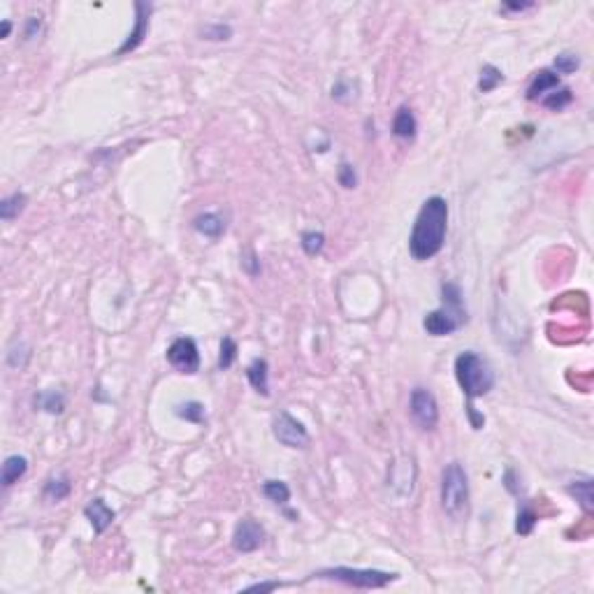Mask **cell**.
I'll return each mask as SVG.
<instances>
[{"instance_id":"1","label":"cell","mask_w":594,"mask_h":594,"mask_svg":"<svg viewBox=\"0 0 594 594\" xmlns=\"http://www.w3.org/2000/svg\"><path fill=\"white\" fill-rule=\"evenodd\" d=\"M448 232V202L441 195H432L421 204L409 237V253L414 260L425 263L444 249Z\"/></svg>"},{"instance_id":"2","label":"cell","mask_w":594,"mask_h":594,"mask_svg":"<svg viewBox=\"0 0 594 594\" xmlns=\"http://www.w3.org/2000/svg\"><path fill=\"white\" fill-rule=\"evenodd\" d=\"M467 323V309L462 302V291L455 284L441 286V307L425 314L423 327L432 337H448Z\"/></svg>"},{"instance_id":"3","label":"cell","mask_w":594,"mask_h":594,"mask_svg":"<svg viewBox=\"0 0 594 594\" xmlns=\"http://www.w3.org/2000/svg\"><path fill=\"white\" fill-rule=\"evenodd\" d=\"M455 378L467 397V404H474L476 397H483L494 388V371L490 362L476 351H462L455 357Z\"/></svg>"},{"instance_id":"4","label":"cell","mask_w":594,"mask_h":594,"mask_svg":"<svg viewBox=\"0 0 594 594\" xmlns=\"http://www.w3.org/2000/svg\"><path fill=\"white\" fill-rule=\"evenodd\" d=\"M441 508L455 522L469 515V478L460 462L446 464L441 471Z\"/></svg>"},{"instance_id":"5","label":"cell","mask_w":594,"mask_h":594,"mask_svg":"<svg viewBox=\"0 0 594 594\" xmlns=\"http://www.w3.org/2000/svg\"><path fill=\"white\" fill-rule=\"evenodd\" d=\"M314 578L321 581H337L344 585H351L357 590H378L397 581V574L392 571H378V569H353V567H332L316 571Z\"/></svg>"},{"instance_id":"6","label":"cell","mask_w":594,"mask_h":594,"mask_svg":"<svg viewBox=\"0 0 594 594\" xmlns=\"http://www.w3.org/2000/svg\"><path fill=\"white\" fill-rule=\"evenodd\" d=\"M409 411L414 423L421 428L423 432H432L439 425V404L437 397L432 395V390L428 388H414L411 390V400H409Z\"/></svg>"},{"instance_id":"7","label":"cell","mask_w":594,"mask_h":594,"mask_svg":"<svg viewBox=\"0 0 594 594\" xmlns=\"http://www.w3.org/2000/svg\"><path fill=\"white\" fill-rule=\"evenodd\" d=\"M272 434L279 444H284L286 448H307L309 446V432L307 428L293 418L288 411H279L272 421Z\"/></svg>"},{"instance_id":"8","label":"cell","mask_w":594,"mask_h":594,"mask_svg":"<svg viewBox=\"0 0 594 594\" xmlns=\"http://www.w3.org/2000/svg\"><path fill=\"white\" fill-rule=\"evenodd\" d=\"M165 355L167 362L181 374H195L200 369V351H197V344L190 337L174 339Z\"/></svg>"},{"instance_id":"9","label":"cell","mask_w":594,"mask_h":594,"mask_svg":"<svg viewBox=\"0 0 594 594\" xmlns=\"http://www.w3.org/2000/svg\"><path fill=\"white\" fill-rule=\"evenodd\" d=\"M265 543L263 524L253 517H242L232 532V548L237 553H253Z\"/></svg>"},{"instance_id":"10","label":"cell","mask_w":594,"mask_h":594,"mask_svg":"<svg viewBox=\"0 0 594 594\" xmlns=\"http://www.w3.org/2000/svg\"><path fill=\"white\" fill-rule=\"evenodd\" d=\"M151 10H154V7L147 5V3H135V12H137L135 28L131 30V35L126 37V42L117 49V56H124V54H128V51H135V49L144 42V37L149 35V17H151Z\"/></svg>"},{"instance_id":"11","label":"cell","mask_w":594,"mask_h":594,"mask_svg":"<svg viewBox=\"0 0 594 594\" xmlns=\"http://www.w3.org/2000/svg\"><path fill=\"white\" fill-rule=\"evenodd\" d=\"M84 515H86V520L91 522L95 534H103V532L114 522V517H117L114 508H110L105 499H91L86 508H84Z\"/></svg>"},{"instance_id":"12","label":"cell","mask_w":594,"mask_h":594,"mask_svg":"<svg viewBox=\"0 0 594 594\" xmlns=\"http://www.w3.org/2000/svg\"><path fill=\"white\" fill-rule=\"evenodd\" d=\"M557 86H560V74H555L553 70H539L527 88V100H541L546 93H550Z\"/></svg>"},{"instance_id":"13","label":"cell","mask_w":594,"mask_h":594,"mask_svg":"<svg viewBox=\"0 0 594 594\" xmlns=\"http://www.w3.org/2000/svg\"><path fill=\"white\" fill-rule=\"evenodd\" d=\"M246 378H249V383L253 385L256 392H260V395L268 397V395H270V367H268V360H263V357H256V360L246 367Z\"/></svg>"},{"instance_id":"14","label":"cell","mask_w":594,"mask_h":594,"mask_svg":"<svg viewBox=\"0 0 594 594\" xmlns=\"http://www.w3.org/2000/svg\"><path fill=\"white\" fill-rule=\"evenodd\" d=\"M193 227L204 237L216 239L225 232V218L216 214V211H207V214H200L193 218Z\"/></svg>"},{"instance_id":"15","label":"cell","mask_w":594,"mask_h":594,"mask_svg":"<svg viewBox=\"0 0 594 594\" xmlns=\"http://www.w3.org/2000/svg\"><path fill=\"white\" fill-rule=\"evenodd\" d=\"M416 131H418V121L414 117V112L409 107H400L392 119V135L400 137V140H414Z\"/></svg>"},{"instance_id":"16","label":"cell","mask_w":594,"mask_h":594,"mask_svg":"<svg viewBox=\"0 0 594 594\" xmlns=\"http://www.w3.org/2000/svg\"><path fill=\"white\" fill-rule=\"evenodd\" d=\"M28 471V460L24 455H10L3 462V474H0V483L5 487H12L19 478H24Z\"/></svg>"},{"instance_id":"17","label":"cell","mask_w":594,"mask_h":594,"mask_svg":"<svg viewBox=\"0 0 594 594\" xmlns=\"http://www.w3.org/2000/svg\"><path fill=\"white\" fill-rule=\"evenodd\" d=\"M567 490L571 497H576V501L581 504V508L588 515L594 513V492H592V478H581V481H574L567 485Z\"/></svg>"},{"instance_id":"18","label":"cell","mask_w":594,"mask_h":594,"mask_svg":"<svg viewBox=\"0 0 594 594\" xmlns=\"http://www.w3.org/2000/svg\"><path fill=\"white\" fill-rule=\"evenodd\" d=\"M72 490V483H70V476L67 474H56L47 478V483H44V499H51V501H63L67 494Z\"/></svg>"},{"instance_id":"19","label":"cell","mask_w":594,"mask_h":594,"mask_svg":"<svg viewBox=\"0 0 594 594\" xmlns=\"http://www.w3.org/2000/svg\"><path fill=\"white\" fill-rule=\"evenodd\" d=\"M26 204H28V197L26 193H21V190L3 197V202H0V218H3L5 223H10V220H14L26 209Z\"/></svg>"},{"instance_id":"20","label":"cell","mask_w":594,"mask_h":594,"mask_svg":"<svg viewBox=\"0 0 594 594\" xmlns=\"http://www.w3.org/2000/svg\"><path fill=\"white\" fill-rule=\"evenodd\" d=\"M539 522V513L534 511V506L529 501H522V506L517 508V517H515V532L520 536H529L532 529L536 527Z\"/></svg>"},{"instance_id":"21","label":"cell","mask_w":594,"mask_h":594,"mask_svg":"<svg viewBox=\"0 0 594 594\" xmlns=\"http://www.w3.org/2000/svg\"><path fill=\"white\" fill-rule=\"evenodd\" d=\"M539 103L543 105V107L553 110V112H562L565 107H569L571 103H574V93H571V88L557 86V88H553L550 93H546Z\"/></svg>"},{"instance_id":"22","label":"cell","mask_w":594,"mask_h":594,"mask_svg":"<svg viewBox=\"0 0 594 594\" xmlns=\"http://www.w3.org/2000/svg\"><path fill=\"white\" fill-rule=\"evenodd\" d=\"M499 84H504V72L492 63L483 65L481 67V79H478V91H481V93H492Z\"/></svg>"},{"instance_id":"23","label":"cell","mask_w":594,"mask_h":594,"mask_svg":"<svg viewBox=\"0 0 594 594\" xmlns=\"http://www.w3.org/2000/svg\"><path fill=\"white\" fill-rule=\"evenodd\" d=\"M35 404L47 414H63L65 409V397L58 390H44L35 397Z\"/></svg>"},{"instance_id":"24","label":"cell","mask_w":594,"mask_h":594,"mask_svg":"<svg viewBox=\"0 0 594 594\" xmlns=\"http://www.w3.org/2000/svg\"><path fill=\"white\" fill-rule=\"evenodd\" d=\"M263 494L277 506H284L291 501V487H288L284 481H265L263 483Z\"/></svg>"},{"instance_id":"25","label":"cell","mask_w":594,"mask_h":594,"mask_svg":"<svg viewBox=\"0 0 594 594\" xmlns=\"http://www.w3.org/2000/svg\"><path fill=\"white\" fill-rule=\"evenodd\" d=\"M174 414H177L179 418H184V421H188V423H197V425L204 423V404H200V402H195V400L179 404L177 409H174Z\"/></svg>"},{"instance_id":"26","label":"cell","mask_w":594,"mask_h":594,"mask_svg":"<svg viewBox=\"0 0 594 594\" xmlns=\"http://www.w3.org/2000/svg\"><path fill=\"white\" fill-rule=\"evenodd\" d=\"M302 249L307 256H318L325 246V235L321 230H309V232H302Z\"/></svg>"},{"instance_id":"27","label":"cell","mask_w":594,"mask_h":594,"mask_svg":"<svg viewBox=\"0 0 594 594\" xmlns=\"http://www.w3.org/2000/svg\"><path fill=\"white\" fill-rule=\"evenodd\" d=\"M235 357H237V344L232 337H223L220 341V353H218V369H230Z\"/></svg>"},{"instance_id":"28","label":"cell","mask_w":594,"mask_h":594,"mask_svg":"<svg viewBox=\"0 0 594 594\" xmlns=\"http://www.w3.org/2000/svg\"><path fill=\"white\" fill-rule=\"evenodd\" d=\"M553 67H555V74H571L581 67V58H578L576 54H560L557 58H555Z\"/></svg>"},{"instance_id":"29","label":"cell","mask_w":594,"mask_h":594,"mask_svg":"<svg viewBox=\"0 0 594 594\" xmlns=\"http://www.w3.org/2000/svg\"><path fill=\"white\" fill-rule=\"evenodd\" d=\"M200 35L204 37V40H230L232 37V28L227 26V24H211V26H204L200 30Z\"/></svg>"},{"instance_id":"30","label":"cell","mask_w":594,"mask_h":594,"mask_svg":"<svg viewBox=\"0 0 594 594\" xmlns=\"http://www.w3.org/2000/svg\"><path fill=\"white\" fill-rule=\"evenodd\" d=\"M339 184L344 186V188H355L357 186V174L353 170V165L341 163V167H339Z\"/></svg>"},{"instance_id":"31","label":"cell","mask_w":594,"mask_h":594,"mask_svg":"<svg viewBox=\"0 0 594 594\" xmlns=\"http://www.w3.org/2000/svg\"><path fill=\"white\" fill-rule=\"evenodd\" d=\"M504 487L511 494H520V478H517V474H515V469H506V474H504Z\"/></svg>"},{"instance_id":"32","label":"cell","mask_w":594,"mask_h":594,"mask_svg":"<svg viewBox=\"0 0 594 594\" xmlns=\"http://www.w3.org/2000/svg\"><path fill=\"white\" fill-rule=\"evenodd\" d=\"M534 3H504L499 7L504 14H522V12H527V10H534Z\"/></svg>"},{"instance_id":"33","label":"cell","mask_w":594,"mask_h":594,"mask_svg":"<svg viewBox=\"0 0 594 594\" xmlns=\"http://www.w3.org/2000/svg\"><path fill=\"white\" fill-rule=\"evenodd\" d=\"M464 409H467V416H469V423H471V428H474V430H481L483 425H485V416H483V414H478V411H476V407H474V404H467V407H464Z\"/></svg>"},{"instance_id":"34","label":"cell","mask_w":594,"mask_h":594,"mask_svg":"<svg viewBox=\"0 0 594 594\" xmlns=\"http://www.w3.org/2000/svg\"><path fill=\"white\" fill-rule=\"evenodd\" d=\"M284 588V583H277V581H270V583H256V585H249L244 592H272V590H279Z\"/></svg>"},{"instance_id":"35","label":"cell","mask_w":594,"mask_h":594,"mask_svg":"<svg viewBox=\"0 0 594 594\" xmlns=\"http://www.w3.org/2000/svg\"><path fill=\"white\" fill-rule=\"evenodd\" d=\"M37 30H40V17H30L26 26V37H35Z\"/></svg>"},{"instance_id":"36","label":"cell","mask_w":594,"mask_h":594,"mask_svg":"<svg viewBox=\"0 0 594 594\" xmlns=\"http://www.w3.org/2000/svg\"><path fill=\"white\" fill-rule=\"evenodd\" d=\"M10 30H12V24L5 19V21H3V28H0V37H7V35H10Z\"/></svg>"}]
</instances>
